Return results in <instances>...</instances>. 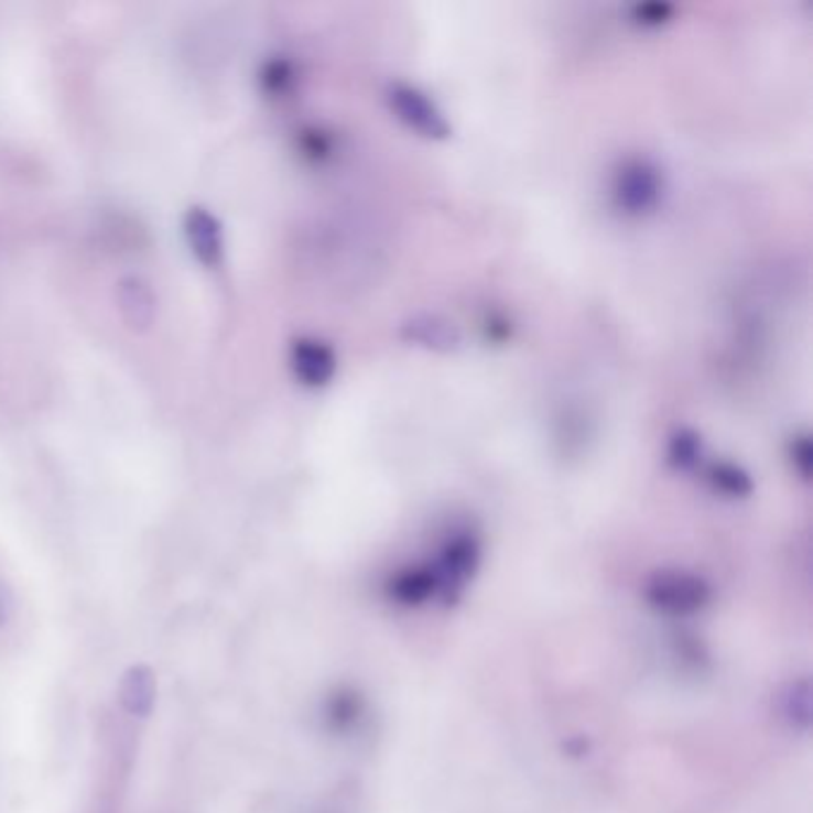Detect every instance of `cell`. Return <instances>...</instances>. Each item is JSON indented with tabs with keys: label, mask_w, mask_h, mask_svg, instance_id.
I'll use <instances>...</instances> for the list:
<instances>
[{
	"label": "cell",
	"mask_w": 813,
	"mask_h": 813,
	"mask_svg": "<svg viewBox=\"0 0 813 813\" xmlns=\"http://www.w3.org/2000/svg\"><path fill=\"white\" fill-rule=\"evenodd\" d=\"M663 196L665 174L651 158L630 155L614 170L611 203L620 215L632 217V220L653 215L661 208Z\"/></svg>",
	"instance_id": "cell-1"
},
{
	"label": "cell",
	"mask_w": 813,
	"mask_h": 813,
	"mask_svg": "<svg viewBox=\"0 0 813 813\" xmlns=\"http://www.w3.org/2000/svg\"><path fill=\"white\" fill-rule=\"evenodd\" d=\"M440 594L446 604H456L473 583L483 563V542L473 530H456L446 536L437 559L432 561Z\"/></svg>",
	"instance_id": "cell-2"
},
{
	"label": "cell",
	"mask_w": 813,
	"mask_h": 813,
	"mask_svg": "<svg viewBox=\"0 0 813 813\" xmlns=\"http://www.w3.org/2000/svg\"><path fill=\"white\" fill-rule=\"evenodd\" d=\"M387 106L394 112V118L411 129L413 134L427 141H446L454 134V127L448 122L446 112L437 106L427 91L409 82H391L384 91Z\"/></svg>",
	"instance_id": "cell-3"
},
{
	"label": "cell",
	"mask_w": 813,
	"mask_h": 813,
	"mask_svg": "<svg viewBox=\"0 0 813 813\" xmlns=\"http://www.w3.org/2000/svg\"><path fill=\"white\" fill-rule=\"evenodd\" d=\"M711 599V587L702 577L682 571H661L649 579L647 601L665 616L700 614Z\"/></svg>",
	"instance_id": "cell-4"
},
{
	"label": "cell",
	"mask_w": 813,
	"mask_h": 813,
	"mask_svg": "<svg viewBox=\"0 0 813 813\" xmlns=\"http://www.w3.org/2000/svg\"><path fill=\"white\" fill-rule=\"evenodd\" d=\"M182 231L188 251H192L194 260L206 270H217L225 265L227 256V239H225V227L210 208L206 206H192L182 217Z\"/></svg>",
	"instance_id": "cell-5"
},
{
	"label": "cell",
	"mask_w": 813,
	"mask_h": 813,
	"mask_svg": "<svg viewBox=\"0 0 813 813\" xmlns=\"http://www.w3.org/2000/svg\"><path fill=\"white\" fill-rule=\"evenodd\" d=\"M289 368L301 387L325 389L337 377L339 358L325 339L296 337L289 344Z\"/></svg>",
	"instance_id": "cell-6"
},
{
	"label": "cell",
	"mask_w": 813,
	"mask_h": 813,
	"mask_svg": "<svg viewBox=\"0 0 813 813\" xmlns=\"http://www.w3.org/2000/svg\"><path fill=\"white\" fill-rule=\"evenodd\" d=\"M115 299H118L122 323L129 329L141 334L153 327L158 315V296L155 289L147 280L137 278V274L122 278L118 282V289H115Z\"/></svg>",
	"instance_id": "cell-7"
},
{
	"label": "cell",
	"mask_w": 813,
	"mask_h": 813,
	"mask_svg": "<svg viewBox=\"0 0 813 813\" xmlns=\"http://www.w3.org/2000/svg\"><path fill=\"white\" fill-rule=\"evenodd\" d=\"M399 337L411 344L427 348L434 354H454L463 344L460 329L440 315H415L411 321H405L399 329Z\"/></svg>",
	"instance_id": "cell-8"
},
{
	"label": "cell",
	"mask_w": 813,
	"mask_h": 813,
	"mask_svg": "<svg viewBox=\"0 0 813 813\" xmlns=\"http://www.w3.org/2000/svg\"><path fill=\"white\" fill-rule=\"evenodd\" d=\"M434 594H440L437 575L432 565H415V568H403L387 583V597L399 606H423Z\"/></svg>",
	"instance_id": "cell-9"
},
{
	"label": "cell",
	"mask_w": 813,
	"mask_h": 813,
	"mask_svg": "<svg viewBox=\"0 0 813 813\" xmlns=\"http://www.w3.org/2000/svg\"><path fill=\"white\" fill-rule=\"evenodd\" d=\"M120 702L127 714L147 718L155 706V678L151 668L132 665L122 678Z\"/></svg>",
	"instance_id": "cell-10"
},
{
	"label": "cell",
	"mask_w": 813,
	"mask_h": 813,
	"mask_svg": "<svg viewBox=\"0 0 813 813\" xmlns=\"http://www.w3.org/2000/svg\"><path fill=\"white\" fill-rule=\"evenodd\" d=\"M665 463L678 473H694L704 463V437L694 427H675L665 444Z\"/></svg>",
	"instance_id": "cell-11"
},
{
	"label": "cell",
	"mask_w": 813,
	"mask_h": 813,
	"mask_svg": "<svg viewBox=\"0 0 813 813\" xmlns=\"http://www.w3.org/2000/svg\"><path fill=\"white\" fill-rule=\"evenodd\" d=\"M706 483L716 494L728 499H747L754 494L751 473L733 460H714L706 468Z\"/></svg>",
	"instance_id": "cell-12"
},
{
	"label": "cell",
	"mask_w": 813,
	"mask_h": 813,
	"mask_svg": "<svg viewBox=\"0 0 813 813\" xmlns=\"http://www.w3.org/2000/svg\"><path fill=\"white\" fill-rule=\"evenodd\" d=\"M258 84L268 98H286L299 84V67L289 55H272L260 67Z\"/></svg>",
	"instance_id": "cell-13"
},
{
	"label": "cell",
	"mask_w": 813,
	"mask_h": 813,
	"mask_svg": "<svg viewBox=\"0 0 813 813\" xmlns=\"http://www.w3.org/2000/svg\"><path fill=\"white\" fill-rule=\"evenodd\" d=\"M360 716V704L354 692H337L325 708V718L332 730H348Z\"/></svg>",
	"instance_id": "cell-14"
},
{
	"label": "cell",
	"mask_w": 813,
	"mask_h": 813,
	"mask_svg": "<svg viewBox=\"0 0 813 813\" xmlns=\"http://www.w3.org/2000/svg\"><path fill=\"white\" fill-rule=\"evenodd\" d=\"M299 151L311 163H325L334 153V139L323 127H306L299 134Z\"/></svg>",
	"instance_id": "cell-15"
},
{
	"label": "cell",
	"mask_w": 813,
	"mask_h": 813,
	"mask_svg": "<svg viewBox=\"0 0 813 813\" xmlns=\"http://www.w3.org/2000/svg\"><path fill=\"white\" fill-rule=\"evenodd\" d=\"M675 6L661 3V0H651V3H637L630 10V22L640 29H659L673 20Z\"/></svg>",
	"instance_id": "cell-16"
},
{
	"label": "cell",
	"mask_w": 813,
	"mask_h": 813,
	"mask_svg": "<svg viewBox=\"0 0 813 813\" xmlns=\"http://www.w3.org/2000/svg\"><path fill=\"white\" fill-rule=\"evenodd\" d=\"M790 460L794 470L800 473L802 480H809L811 477V463H813V448H811V437L806 432H796L794 437L790 440Z\"/></svg>",
	"instance_id": "cell-17"
},
{
	"label": "cell",
	"mask_w": 813,
	"mask_h": 813,
	"mask_svg": "<svg viewBox=\"0 0 813 813\" xmlns=\"http://www.w3.org/2000/svg\"><path fill=\"white\" fill-rule=\"evenodd\" d=\"M8 618H10V599H8V594L0 589V626H3Z\"/></svg>",
	"instance_id": "cell-18"
}]
</instances>
